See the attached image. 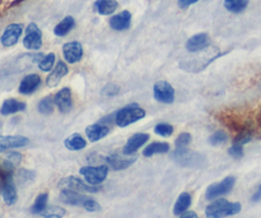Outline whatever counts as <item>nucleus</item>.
I'll return each mask as SVG.
<instances>
[{
  "label": "nucleus",
  "mask_w": 261,
  "mask_h": 218,
  "mask_svg": "<svg viewBox=\"0 0 261 218\" xmlns=\"http://www.w3.org/2000/svg\"><path fill=\"white\" fill-rule=\"evenodd\" d=\"M54 107H55V102H54L53 96L43 97L37 105V110L41 115H51L54 112Z\"/></svg>",
  "instance_id": "obj_29"
},
{
  "label": "nucleus",
  "mask_w": 261,
  "mask_h": 218,
  "mask_svg": "<svg viewBox=\"0 0 261 218\" xmlns=\"http://www.w3.org/2000/svg\"><path fill=\"white\" fill-rule=\"evenodd\" d=\"M228 155L236 160H240V158L244 157V146L232 144V147H229L228 150Z\"/></svg>",
  "instance_id": "obj_40"
},
{
  "label": "nucleus",
  "mask_w": 261,
  "mask_h": 218,
  "mask_svg": "<svg viewBox=\"0 0 261 218\" xmlns=\"http://www.w3.org/2000/svg\"><path fill=\"white\" fill-rule=\"evenodd\" d=\"M17 179H18V183L20 184H28V183H32L35 180V173L30 170H19L17 173Z\"/></svg>",
  "instance_id": "obj_37"
},
{
  "label": "nucleus",
  "mask_w": 261,
  "mask_h": 218,
  "mask_svg": "<svg viewBox=\"0 0 261 218\" xmlns=\"http://www.w3.org/2000/svg\"><path fill=\"white\" fill-rule=\"evenodd\" d=\"M41 84V77L38 74H28L24 78L20 81L19 88L18 92L20 94H24V96H30V94L35 93L38 89Z\"/></svg>",
  "instance_id": "obj_18"
},
{
  "label": "nucleus",
  "mask_w": 261,
  "mask_h": 218,
  "mask_svg": "<svg viewBox=\"0 0 261 218\" xmlns=\"http://www.w3.org/2000/svg\"><path fill=\"white\" fill-rule=\"evenodd\" d=\"M25 107H27L25 102L19 101V100H15V99L5 100V101L3 102L2 107H0V114L4 115V116H8V115L24 111Z\"/></svg>",
  "instance_id": "obj_23"
},
{
  "label": "nucleus",
  "mask_w": 261,
  "mask_h": 218,
  "mask_svg": "<svg viewBox=\"0 0 261 218\" xmlns=\"http://www.w3.org/2000/svg\"><path fill=\"white\" fill-rule=\"evenodd\" d=\"M170 152V144L167 142H153L144 148L143 156L144 157H152L154 155H162V153Z\"/></svg>",
  "instance_id": "obj_25"
},
{
  "label": "nucleus",
  "mask_w": 261,
  "mask_h": 218,
  "mask_svg": "<svg viewBox=\"0 0 261 218\" xmlns=\"http://www.w3.org/2000/svg\"><path fill=\"white\" fill-rule=\"evenodd\" d=\"M64 146H65L66 150L75 152V151H82L87 147V140L81 134L74 133V134H71L70 137L64 140Z\"/></svg>",
  "instance_id": "obj_24"
},
{
  "label": "nucleus",
  "mask_w": 261,
  "mask_h": 218,
  "mask_svg": "<svg viewBox=\"0 0 261 218\" xmlns=\"http://www.w3.org/2000/svg\"><path fill=\"white\" fill-rule=\"evenodd\" d=\"M47 201H48V194L47 193H41L38 194V197L36 198L35 203L31 207V212L33 214H40L43 209L47 207Z\"/></svg>",
  "instance_id": "obj_32"
},
{
  "label": "nucleus",
  "mask_w": 261,
  "mask_h": 218,
  "mask_svg": "<svg viewBox=\"0 0 261 218\" xmlns=\"http://www.w3.org/2000/svg\"><path fill=\"white\" fill-rule=\"evenodd\" d=\"M149 134H147V133H137V134H134L127 139L126 144L122 148V155H134L138 150H140V147H143L149 140Z\"/></svg>",
  "instance_id": "obj_16"
},
{
  "label": "nucleus",
  "mask_w": 261,
  "mask_h": 218,
  "mask_svg": "<svg viewBox=\"0 0 261 218\" xmlns=\"http://www.w3.org/2000/svg\"><path fill=\"white\" fill-rule=\"evenodd\" d=\"M0 194L3 197V201L7 206H13L18 199L17 189H15L14 181H13L12 174L3 176L0 181Z\"/></svg>",
  "instance_id": "obj_9"
},
{
  "label": "nucleus",
  "mask_w": 261,
  "mask_h": 218,
  "mask_svg": "<svg viewBox=\"0 0 261 218\" xmlns=\"http://www.w3.org/2000/svg\"><path fill=\"white\" fill-rule=\"evenodd\" d=\"M87 198H88L87 196H83V194L78 193V191L69 190V189H63L60 196H59L60 202L74 207H83V203L86 202Z\"/></svg>",
  "instance_id": "obj_20"
},
{
  "label": "nucleus",
  "mask_w": 261,
  "mask_h": 218,
  "mask_svg": "<svg viewBox=\"0 0 261 218\" xmlns=\"http://www.w3.org/2000/svg\"><path fill=\"white\" fill-rule=\"evenodd\" d=\"M120 92V87L115 83H109L102 88V94L103 96H116Z\"/></svg>",
  "instance_id": "obj_41"
},
{
  "label": "nucleus",
  "mask_w": 261,
  "mask_h": 218,
  "mask_svg": "<svg viewBox=\"0 0 261 218\" xmlns=\"http://www.w3.org/2000/svg\"><path fill=\"white\" fill-rule=\"evenodd\" d=\"M79 174L84 178V181L88 183L89 185H99L106 180L109 175V166H84L79 170Z\"/></svg>",
  "instance_id": "obj_5"
},
{
  "label": "nucleus",
  "mask_w": 261,
  "mask_h": 218,
  "mask_svg": "<svg viewBox=\"0 0 261 218\" xmlns=\"http://www.w3.org/2000/svg\"><path fill=\"white\" fill-rule=\"evenodd\" d=\"M58 186L61 190L63 189H69V190L78 191V193H97L99 190V188H97V186L89 185L88 183L73 175L61 179L58 183Z\"/></svg>",
  "instance_id": "obj_6"
},
{
  "label": "nucleus",
  "mask_w": 261,
  "mask_h": 218,
  "mask_svg": "<svg viewBox=\"0 0 261 218\" xmlns=\"http://www.w3.org/2000/svg\"><path fill=\"white\" fill-rule=\"evenodd\" d=\"M23 45L28 50H38L42 46V32L36 23H30L25 28V36L23 38Z\"/></svg>",
  "instance_id": "obj_10"
},
{
  "label": "nucleus",
  "mask_w": 261,
  "mask_h": 218,
  "mask_svg": "<svg viewBox=\"0 0 261 218\" xmlns=\"http://www.w3.org/2000/svg\"><path fill=\"white\" fill-rule=\"evenodd\" d=\"M130 23H132V14L129 10H124L110 19V27L115 31H125L130 27Z\"/></svg>",
  "instance_id": "obj_22"
},
{
  "label": "nucleus",
  "mask_w": 261,
  "mask_h": 218,
  "mask_svg": "<svg viewBox=\"0 0 261 218\" xmlns=\"http://www.w3.org/2000/svg\"><path fill=\"white\" fill-rule=\"evenodd\" d=\"M105 161H106V165L109 166V168L111 167L112 170L119 171V170H125V168L130 167V166L137 161V156L134 155L120 156L117 155V153H112V155L107 156V157L105 158Z\"/></svg>",
  "instance_id": "obj_11"
},
{
  "label": "nucleus",
  "mask_w": 261,
  "mask_h": 218,
  "mask_svg": "<svg viewBox=\"0 0 261 218\" xmlns=\"http://www.w3.org/2000/svg\"><path fill=\"white\" fill-rule=\"evenodd\" d=\"M64 59L68 64H75L83 58V46L78 41H70L63 46Z\"/></svg>",
  "instance_id": "obj_12"
},
{
  "label": "nucleus",
  "mask_w": 261,
  "mask_h": 218,
  "mask_svg": "<svg viewBox=\"0 0 261 218\" xmlns=\"http://www.w3.org/2000/svg\"><path fill=\"white\" fill-rule=\"evenodd\" d=\"M109 133H110L109 125L101 124V123H96V124H92L86 128V135L87 138H88L89 142L92 143L103 139Z\"/></svg>",
  "instance_id": "obj_19"
},
{
  "label": "nucleus",
  "mask_w": 261,
  "mask_h": 218,
  "mask_svg": "<svg viewBox=\"0 0 261 218\" xmlns=\"http://www.w3.org/2000/svg\"><path fill=\"white\" fill-rule=\"evenodd\" d=\"M242 209L239 202H228L227 199H216L205 208L206 218H226L240 213Z\"/></svg>",
  "instance_id": "obj_1"
},
{
  "label": "nucleus",
  "mask_w": 261,
  "mask_h": 218,
  "mask_svg": "<svg viewBox=\"0 0 261 218\" xmlns=\"http://www.w3.org/2000/svg\"><path fill=\"white\" fill-rule=\"evenodd\" d=\"M175 88L167 81H158L153 86V96L161 104L171 105L175 101Z\"/></svg>",
  "instance_id": "obj_8"
},
{
  "label": "nucleus",
  "mask_w": 261,
  "mask_h": 218,
  "mask_svg": "<svg viewBox=\"0 0 261 218\" xmlns=\"http://www.w3.org/2000/svg\"><path fill=\"white\" fill-rule=\"evenodd\" d=\"M154 133L161 137H171L173 133V127L168 123H160V124L155 125Z\"/></svg>",
  "instance_id": "obj_36"
},
{
  "label": "nucleus",
  "mask_w": 261,
  "mask_h": 218,
  "mask_svg": "<svg viewBox=\"0 0 261 218\" xmlns=\"http://www.w3.org/2000/svg\"><path fill=\"white\" fill-rule=\"evenodd\" d=\"M198 2L199 0H178V7L182 8V9H186V8H189L190 5L195 4Z\"/></svg>",
  "instance_id": "obj_43"
},
{
  "label": "nucleus",
  "mask_w": 261,
  "mask_h": 218,
  "mask_svg": "<svg viewBox=\"0 0 261 218\" xmlns=\"http://www.w3.org/2000/svg\"><path fill=\"white\" fill-rule=\"evenodd\" d=\"M40 214L43 218H63L66 214V211L63 208V207L48 206L46 207Z\"/></svg>",
  "instance_id": "obj_31"
},
{
  "label": "nucleus",
  "mask_w": 261,
  "mask_h": 218,
  "mask_svg": "<svg viewBox=\"0 0 261 218\" xmlns=\"http://www.w3.org/2000/svg\"><path fill=\"white\" fill-rule=\"evenodd\" d=\"M145 115H147L145 110L138 106L137 104L127 105V106L122 107L115 112V124L119 128H126L134 123L139 122V120L144 119Z\"/></svg>",
  "instance_id": "obj_2"
},
{
  "label": "nucleus",
  "mask_w": 261,
  "mask_h": 218,
  "mask_svg": "<svg viewBox=\"0 0 261 218\" xmlns=\"http://www.w3.org/2000/svg\"><path fill=\"white\" fill-rule=\"evenodd\" d=\"M74 26H75V20H74L73 17L68 15L60 23L56 25V27L54 28V33H55V36H59V37H64V36H66L73 30Z\"/></svg>",
  "instance_id": "obj_28"
},
{
  "label": "nucleus",
  "mask_w": 261,
  "mask_h": 218,
  "mask_svg": "<svg viewBox=\"0 0 261 218\" xmlns=\"http://www.w3.org/2000/svg\"><path fill=\"white\" fill-rule=\"evenodd\" d=\"M55 54L54 53H48L46 54V55L42 56V59H41L40 61H38V68H40V70L42 71H50L51 69L54 68V65H55Z\"/></svg>",
  "instance_id": "obj_33"
},
{
  "label": "nucleus",
  "mask_w": 261,
  "mask_h": 218,
  "mask_svg": "<svg viewBox=\"0 0 261 218\" xmlns=\"http://www.w3.org/2000/svg\"><path fill=\"white\" fill-rule=\"evenodd\" d=\"M209 36L206 33H198V35L193 36L186 42V49L189 53H198V51L204 50L209 46Z\"/></svg>",
  "instance_id": "obj_21"
},
{
  "label": "nucleus",
  "mask_w": 261,
  "mask_h": 218,
  "mask_svg": "<svg viewBox=\"0 0 261 218\" xmlns=\"http://www.w3.org/2000/svg\"><path fill=\"white\" fill-rule=\"evenodd\" d=\"M193 138H191L190 133H181L175 140L176 148H186L191 143Z\"/></svg>",
  "instance_id": "obj_38"
},
{
  "label": "nucleus",
  "mask_w": 261,
  "mask_h": 218,
  "mask_svg": "<svg viewBox=\"0 0 261 218\" xmlns=\"http://www.w3.org/2000/svg\"><path fill=\"white\" fill-rule=\"evenodd\" d=\"M180 218H199V217L195 212H185V213L181 214Z\"/></svg>",
  "instance_id": "obj_45"
},
{
  "label": "nucleus",
  "mask_w": 261,
  "mask_h": 218,
  "mask_svg": "<svg viewBox=\"0 0 261 218\" xmlns=\"http://www.w3.org/2000/svg\"><path fill=\"white\" fill-rule=\"evenodd\" d=\"M4 158L15 167V166L19 165L20 161H22V155L18 152H13V151H8V153L4 156Z\"/></svg>",
  "instance_id": "obj_39"
},
{
  "label": "nucleus",
  "mask_w": 261,
  "mask_h": 218,
  "mask_svg": "<svg viewBox=\"0 0 261 218\" xmlns=\"http://www.w3.org/2000/svg\"><path fill=\"white\" fill-rule=\"evenodd\" d=\"M227 140H228V135H227V133L223 132V130H217V132H214L213 134L209 137V143H211L212 146L224 144Z\"/></svg>",
  "instance_id": "obj_35"
},
{
  "label": "nucleus",
  "mask_w": 261,
  "mask_h": 218,
  "mask_svg": "<svg viewBox=\"0 0 261 218\" xmlns=\"http://www.w3.org/2000/svg\"><path fill=\"white\" fill-rule=\"evenodd\" d=\"M83 208L86 209L87 212H98L99 209H101V206H99L94 199L89 198L88 197V198L86 199V202L83 203Z\"/></svg>",
  "instance_id": "obj_42"
},
{
  "label": "nucleus",
  "mask_w": 261,
  "mask_h": 218,
  "mask_svg": "<svg viewBox=\"0 0 261 218\" xmlns=\"http://www.w3.org/2000/svg\"><path fill=\"white\" fill-rule=\"evenodd\" d=\"M23 32V26L19 23H13L9 25L3 32L2 38H0V42L3 43V46L5 47H10V46H14L15 43L19 40L20 35Z\"/></svg>",
  "instance_id": "obj_14"
},
{
  "label": "nucleus",
  "mask_w": 261,
  "mask_h": 218,
  "mask_svg": "<svg viewBox=\"0 0 261 218\" xmlns=\"http://www.w3.org/2000/svg\"><path fill=\"white\" fill-rule=\"evenodd\" d=\"M234 183H236V178L234 176H227L226 179H223L219 183L212 184L206 189L205 198L208 201H213V199L219 198V197L226 196V194H228L233 189Z\"/></svg>",
  "instance_id": "obj_7"
},
{
  "label": "nucleus",
  "mask_w": 261,
  "mask_h": 218,
  "mask_svg": "<svg viewBox=\"0 0 261 218\" xmlns=\"http://www.w3.org/2000/svg\"><path fill=\"white\" fill-rule=\"evenodd\" d=\"M28 138L23 135H0V153L14 148H22L28 144Z\"/></svg>",
  "instance_id": "obj_15"
},
{
  "label": "nucleus",
  "mask_w": 261,
  "mask_h": 218,
  "mask_svg": "<svg viewBox=\"0 0 261 218\" xmlns=\"http://www.w3.org/2000/svg\"><path fill=\"white\" fill-rule=\"evenodd\" d=\"M195 54L198 55L196 58L186 59V60L181 61L180 66L184 70L191 71V73H199V71L204 70L212 61L216 60L219 56V54H212L211 55V51L206 50V49L198 51V53Z\"/></svg>",
  "instance_id": "obj_4"
},
{
  "label": "nucleus",
  "mask_w": 261,
  "mask_h": 218,
  "mask_svg": "<svg viewBox=\"0 0 261 218\" xmlns=\"http://www.w3.org/2000/svg\"><path fill=\"white\" fill-rule=\"evenodd\" d=\"M117 7H119V3L116 0H97L94 3V9L102 15L112 14L117 9Z\"/></svg>",
  "instance_id": "obj_27"
},
{
  "label": "nucleus",
  "mask_w": 261,
  "mask_h": 218,
  "mask_svg": "<svg viewBox=\"0 0 261 218\" xmlns=\"http://www.w3.org/2000/svg\"><path fill=\"white\" fill-rule=\"evenodd\" d=\"M171 158L182 167H201L206 163L205 156L186 148H176L171 155Z\"/></svg>",
  "instance_id": "obj_3"
},
{
  "label": "nucleus",
  "mask_w": 261,
  "mask_h": 218,
  "mask_svg": "<svg viewBox=\"0 0 261 218\" xmlns=\"http://www.w3.org/2000/svg\"><path fill=\"white\" fill-rule=\"evenodd\" d=\"M54 102H55V106L58 107L61 114H68L73 107V96H71L70 88H68V87L61 88L54 96Z\"/></svg>",
  "instance_id": "obj_13"
},
{
  "label": "nucleus",
  "mask_w": 261,
  "mask_h": 218,
  "mask_svg": "<svg viewBox=\"0 0 261 218\" xmlns=\"http://www.w3.org/2000/svg\"><path fill=\"white\" fill-rule=\"evenodd\" d=\"M259 123H260V125H261V112H260V116H259Z\"/></svg>",
  "instance_id": "obj_46"
},
{
  "label": "nucleus",
  "mask_w": 261,
  "mask_h": 218,
  "mask_svg": "<svg viewBox=\"0 0 261 218\" xmlns=\"http://www.w3.org/2000/svg\"><path fill=\"white\" fill-rule=\"evenodd\" d=\"M69 68L68 64H65V61L59 60L58 63L54 65V68L51 69L50 73H48L47 78H46V84L48 87H56L61 82V79L68 74Z\"/></svg>",
  "instance_id": "obj_17"
},
{
  "label": "nucleus",
  "mask_w": 261,
  "mask_h": 218,
  "mask_svg": "<svg viewBox=\"0 0 261 218\" xmlns=\"http://www.w3.org/2000/svg\"><path fill=\"white\" fill-rule=\"evenodd\" d=\"M251 201L252 202H259V201H261V184L259 185V188H257L256 193H255L254 196H252Z\"/></svg>",
  "instance_id": "obj_44"
},
{
  "label": "nucleus",
  "mask_w": 261,
  "mask_h": 218,
  "mask_svg": "<svg viewBox=\"0 0 261 218\" xmlns=\"http://www.w3.org/2000/svg\"><path fill=\"white\" fill-rule=\"evenodd\" d=\"M191 202H193V198H191V194L189 193H181L178 196L177 201H176L175 207H173V214L176 216H181L182 213H185L189 209V207L191 206Z\"/></svg>",
  "instance_id": "obj_26"
},
{
  "label": "nucleus",
  "mask_w": 261,
  "mask_h": 218,
  "mask_svg": "<svg viewBox=\"0 0 261 218\" xmlns=\"http://www.w3.org/2000/svg\"><path fill=\"white\" fill-rule=\"evenodd\" d=\"M249 5V0H224V7L231 13H241Z\"/></svg>",
  "instance_id": "obj_30"
},
{
  "label": "nucleus",
  "mask_w": 261,
  "mask_h": 218,
  "mask_svg": "<svg viewBox=\"0 0 261 218\" xmlns=\"http://www.w3.org/2000/svg\"><path fill=\"white\" fill-rule=\"evenodd\" d=\"M254 138V134H252L251 130L249 129H244L239 133V134L234 137L233 139V144H240V146H245L247 143H250Z\"/></svg>",
  "instance_id": "obj_34"
}]
</instances>
